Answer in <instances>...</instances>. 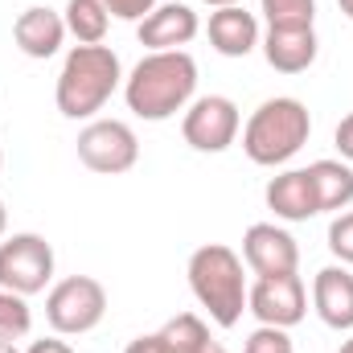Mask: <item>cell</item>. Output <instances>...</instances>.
<instances>
[{"label": "cell", "instance_id": "cell-24", "mask_svg": "<svg viewBox=\"0 0 353 353\" xmlns=\"http://www.w3.org/2000/svg\"><path fill=\"white\" fill-rule=\"evenodd\" d=\"M103 4H107L111 17H119V21H136V25L157 8V0H103Z\"/></svg>", "mask_w": 353, "mask_h": 353}, {"label": "cell", "instance_id": "cell-4", "mask_svg": "<svg viewBox=\"0 0 353 353\" xmlns=\"http://www.w3.org/2000/svg\"><path fill=\"white\" fill-rule=\"evenodd\" d=\"M308 136H312L308 107L292 94H275L251 111V119L243 128V152L251 157V165L279 169L308 144Z\"/></svg>", "mask_w": 353, "mask_h": 353}, {"label": "cell", "instance_id": "cell-13", "mask_svg": "<svg viewBox=\"0 0 353 353\" xmlns=\"http://www.w3.org/2000/svg\"><path fill=\"white\" fill-rule=\"evenodd\" d=\"M12 41H17V50H21L25 58L46 62V58H54V54L62 50V41H66V21H62V12H54V8H46V4H33V8H25V12L12 21Z\"/></svg>", "mask_w": 353, "mask_h": 353}, {"label": "cell", "instance_id": "cell-19", "mask_svg": "<svg viewBox=\"0 0 353 353\" xmlns=\"http://www.w3.org/2000/svg\"><path fill=\"white\" fill-rule=\"evenodd\" d=\"M161 341L169 345V353H201L214 337H210V325L197 316V312H176L173 321H165L161 329Z\"/></svg>", "mask_w": 353, "mask_h": 353}, {"label": "cell", "instance_id": "cell-9", "mask_svg": "<svg viewBox=\"0 0 353 353\" xmlns=\"http://www.w3.org/2000/svg\"><path fill=\"white\" fill-rule=\"evenodd\" d=\"M247 312H255L259 325L296 329L308 316V288H304V279L296 271L255 275V283L247 288Z\"/></svg>", "mask_w": 353, "mask_h": 353}, {"label": "cell", "instance_id": "cell-11", "mask_svg": "<svg viewBox=\"0 0 353 353\" xmlns=\"http://www.w3.org/2000/svg\"><path fill=\"white\" fill-rule=\"evenodd\" d=\"M201 33V21L189 4L181 0H169V4H157L140 25H136V37L140 46H148V54L157 50H185L193 37Z\"/></svg>", "mask_w": 353, "mask_h": 353}, {"label": "cell", "instance_id": "cell-29", "mask_svg": "<svg viewBox=\"0 0 353 353\" xmlns=\"http://www.w3.org/2000/svg\"><path fill=\"white\" fill-rule=\"evenodd\" d=\"M4 230H8V210H4V201H0V239H4Z\"/></svg>", "mask_w": 353, "mask_h": 353}, {"label": "cell", "instance_id": "cell-30", "mask_svg": "<svg viewBox=\"0 0 353 353\" xmlns=\"http://www.w3.org/2000/svg\"><path fill=\"white\" fill-rule=\"evenodd\" d=\"M0 353H21V350H17V341H0Z\"/></svg>", "mask_w": 353, "mask_h": 353}, {"label": "cell", "instance_id": "cell-16", "mask_svg": "<svg viewBox=\"0 0 353 353\" xmlns=\"http://www.w3.org/2000/svg\"><path fill=\"white\" fill-rule=\"evenodd\" d=\"M321 54L316 29H267L263 33V58L279 74H304Z\"/></svg>", "mask_w": 353, "mask_h": 353}, {"label": "cell", "instance_id": "cell-33", "mask_svg": "<svg viewBox=\"0 0 353 353\" xmlns=\"http://www.w3.org/2000/svg\"><path fill=\"white\" fill-rule=\"evenodd\" d=\"M337 353H353V337H350V341H341V350H337Z\"/></svg>", "mask_w": 353, "mask_h": 353}, {"label": "cell", "instance_id": "cell-6", "mask_svg": "<svg viewBox=\"0 0 353 353\" xmlns=\"http://www.w3.org/2000/svg\"><path fill=\"white\" fill-rule=\"evenodd\" d=\"M50 283H54V247L41 234L21 230L0 243V288L29 300V296L46 292Z\"/></svg>", "mask_w": 353, "mask_h": 353}, {"label": "cell", "instance_id": "cell-25", "mask_svg": "<svg viewBox=\"0 0 353 353\" xmlns=\"http://www.w3.org/2000/svg\"><path fill=\"white\" fill-rule=\"evenodd\" d=\"M333 140H337V152H341V161L353 165V111L337 123V132H333Z\"/></svg>", "mask_w": 353, "mask_h": 353}, {"label": "cell", "instance_id": "cell-5", "mask_svg": "<svg viewBox=\"0 0 353 353\" xmlns=\"http://www.w3.org/2000/svg\"><path fill=\"white\" fill-rule=\"evenodd\" d=\"M107 316V288L94 275H66L46 296V321L58 337H83Z\"/></svg>", "mask_w": 353, "mask_h": 353}, {"label": "cell", "instance_id": "cell-2", "mask_svg": "<svg viewBox=\"0 0 353 353\" xmlns=\"http://www.w3.org/2000/svg\"><path fill=\"white\" fill-rule=\"evenodd\" d=\"M123 87V66L111 46H74L62 62L54 103L66 119H94Z\"/></svg>", "mask_w": 353, "mask_h": 353}, {"label": "cell", "instance_id": "cell-28", "mask_svg": "<svg viewBox=\"0 0 353 353\" xmlns=\"http://www.w3.org/2000/svg\"><path fill=\"white\" fill-rule=\"evenodd\" d=\"M201 4H210V8H230V4H243V0H201Z\"/></svg>", "mask_w": 353, "mask_h": 353}, {"label": "cell", "instance_id": "cell-15", "mask_svg": "<svg viewBox=\"0 0 353 353\" xmlns=\"http://www.w3.org/2000/svg\"><path fill=\"white\" fill-rule=\"evenodd\" d=\"M210 46L222 54V58H247L263 37H259V21L255 12H247L243 4H230V8H214L210 12Z\"/></svg>", "mask_w": 353, "mask_h": 353}, {"label": "cell", "instance_id": "cell-34", "mask_svg": "<svg viewBox=\"0 0 353 353\" xmlns=\"http://www.w3.org/2000/svg\"><path fill=\"white\" fill-rule=\"evenodd\" d=\"M0 165H4V152H0Z\"/></svg>", "mask_w": 353, "mask_h": 353}, {"label": "cell", "instance_id": "cell-7", "mask_svg": "<svg viewBox=\"0 0 353 353\" xmlns=\"http://www.w3.org/2000/svg\"><path fill=\"white\" fill-rule=\"evenodd\" d=\"M243 132V115H239V103L226 99V94H201L185 107L181 115V136L193 152H226Z\"/></svg>", "mask_w": 353, "mask_h": 353}, {"label": "cell", "instance_id": "cell-31", "mask_svg": "<svg viewBox=\"0 0 353 353\" xmlns=\"http://www.w3.org/2000/svg\"><path fill=\"white\" fill-rule=\"evenodd\" d=\"M337 4H341V12H345V17L353 21V0H337Z\"/></svg>", "mask_w": 353, "mask_h": 353}, {"label": "cell", "instance_id": "cell-17", "mask_svg": "<svg viewBox=\"0 0 353 353\" xmlns=\"http://www.w3.org/2000/svg\"><path fill=\"white\" fill-rule=\"evenodd\" d=\"M308 176H312L321 214H341V210L353 205V165L325 157V161H312L308 165Z\"/></svg>", "mask_w": 353, "mask_h": 353}, {"label": "cell", "instance_id": "cell-21", "mask_svg": "<svg viewBox=\"0 0 353 353\" xmlns=\"http://www.w3.org/2000/svg\"><path fill=\"white\" fill-rule=\"evenodd\" d=\"M29 329H33L29 300L0 288V341H21V337H29Z\"/></svg>", "mask_w": 353, "mask_h": 353}, {"label": "cell", "instance_id": "cell-12", "mask_svg": "<svg viewBox=\"0 0 353 353\" xmlns=\"http://www.w3.org/2000/svg\"><path fill=\"white\" fill-rule=\"evenodd\" d=\"M312 308H316V316L329 329L353 333V271L345 263L316 271V279H312Z\"/></svg>", "mask_w": 353, "mask_h": 353}, {"label": "cell", "instance_id": "cell-10", "mask_svg": "<svg viewBox=\"0 0 353 353\" xmlns=\"http://www.w3.org/2000/svg\"><path fill=\"white\" fill-rule=\"evenodd\" d=\"M243 263L251 267L255 275H283L300 267V247L296 239L275 226V222H255L243 234Z\"/></svg>", "mask_w": 353, "mask_h": 353}, {"label": "cell", "instance_id": "cell-26", "mask_svg": "<svg viewBox=\"0 0 353 353\" xmlns=\"http://www.w3.org/2000/svg\"><path fill=\"white\" fill-rule=\"evenodd\" d=\"M123 353H169V345L161 341V333H144V337L128 341V350Z\"/></svg>", "mask_w": 353, "mask_h": 353}, {"label": "cell", "instance_id": "cell-27", "mask_svg": "<svg viewBox=\"0 0 353 353\" xmlns=\"http://www.w3.org/2000/svg\"><path fill=\"white\" fill-rule=\"evenodd\" d=\"M25 353H74V350H70V345H66V341L54 333V337H41V341H33Z\"/></svg>", "mask_w": 353, "mask_h": 353}, {"label": "cell", "instance_id": "cell-23", "mask_svg": "<svg viewBox=\"0 0 353 353\" xmlns=\"http://www.w3.org/2000/svg\"><path fill=\"white\" fill-rule=\"evenodd\" d=\"M329 251L337 255V263L353 267V210L337 214V218L329 222Z\"/></svg>", "mask_w": 353, "mask_h": 353}, {"label": "cell", "instance_id": "cell-14", "mask_svg": "<svg viewBox=\"0 0 353 353\" xmlns=\"http://www.w3.org/2000/svg\"><path fill=\"white\" fill-rule=\"evenodd\" d=\"M263 201H267V210L275 218H283V222H308V218L321 214L308 169H283L279 176H271L263 189Z\"/></svg>", "mask_w": 353, "mask_h": 353}, {"label": "cell", "instance_id": "cell-18", "mask_svg": "<svg viewBox=\"0 0 353 353\" xmlns=\"http://www.w3.org/2000/svg\"><path fill=\"white\" fill-rule=\"evenodd\" d=\"M62 21H66V33L79 46H103L107 25H111V12H107L103 0H66Z\"/></svg>", "mask_w": 353, "mask_h": 353}, {"label": "cell", "instance_id": "cell-1", "mask_svg": "<svg viewBox=\"0 0 353 353\" xmlns=\"http://www.w3.org/2000/svg\"><path fill=\"white\" fill-rule=\"evenodd\" d=\"M197 94V62L189 50H157L144 54L132 74L123 79V99L128 111L148 119V123H165L176 111H185Z\"/></svg>", "mask_w": 353, "mask_h": 353}, {"label": "cell", "instance_id": "cell-32", "mask_svg": "<svg viewBox=\"0 0 353 353\" xmlns=\"http://www.w3.org/2000/svg\"><path fill=\"white\" fill-rule=\"evenodd\" d=\"M201 353H226V350H222L218 341H210V345H205V350H201Z\"/></svg>", "mask_w": 353, "mask_h": 353}, {"label": "cell", "instance_id": "cell-3", "mask_svg": "<svg viewBox=\"0 0 353 353\" xmlns=\"http://www.w3.org/2000/svg\"><path fill=\"white\" fill-rule=\"evenodd\" d=\"M189 292L193 300L210 312L218 329H234L247 312V275H243V255L230 251L226 243H205L189 255Z\"/></svg>", "mask_w": 353, "mask_h": 353}, {"label": "cell", "instance_id": "cell-20", "mask_svg": "<svg viewBox=\"0 0 353 353\" xmlns=\"http://www.w3.org/2000/svg\"><path fill=\"white\" fill-rule=\"evenodd\" d=\"M267 29H312L316 25V0H259Z\"/></svg>", "mask_w": 353, "mask_h": 353}, {"label": "cell", "instance_id": "cell-8", "mask_svg": "<svg viewBox=\"0 0 353 353\" xmlns=\"http://www.w3.org/2000/svg\"><path fill=\"white\" fill-rule=\"evenodd\" d=\"M79 161L90 173H103V176H119L128 169H136L140 140H136L132 123H123V119H90L79 132Z\"/></svg>", "mask_w": 353, "mask_h": 353}, {"label": "cell", "instance_id": "cell-22", "mask_svg": "<svg viewBox=\"0 0 353 353\" xmlns=\"http://www.w3.org/2000/svg\"><path fill=\"white\" fill-rule=\"evenodd\" d=\"M243 353H296L288 329H275V325H259L247 341H243Z\"/></svg>", "mask_w": 353, "mask_h": 353}]
</instances>
